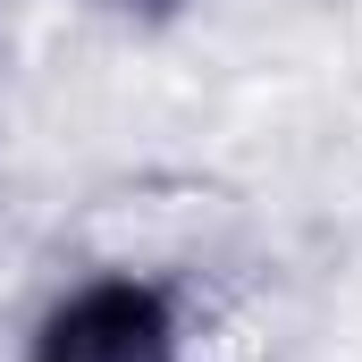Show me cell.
<instances>
[{
  "mask_svg": "<svg viewBox=\"0 0 362 362\" xmlns=\"http://www.w3.org/2000/svg\"><path fill=\"white\" fill-rule=\"evenodd\" d=\"M118 8H169V0H118Z\"/></svg>",
  "mask_w": 362,
  "mask_h": 362,
  "instance_id": "7a4b0ae2",
  "label": "cell"
},
{
  "mask_svg": "<svg viewBox=\"0 0 362 362\" xmlns=\"http://www.w3.org/2000/svg\"><path fill=\"white\" fill-rule=\"evenodd\" d=\"M25 362H185V320L169 286L135 270H101V278H76L34 320Z\"/></svg>",
  "mask_w": 362,
  "mask_h": 362,
  "instance_id": "6da1fadb",
  "label": "cell"
}]
</instances>
